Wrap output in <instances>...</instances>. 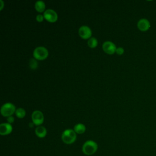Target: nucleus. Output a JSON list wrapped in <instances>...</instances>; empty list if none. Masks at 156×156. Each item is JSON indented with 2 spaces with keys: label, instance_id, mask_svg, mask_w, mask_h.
<instances>
[{
  "label": "nucleus",
  "instance_id": "nucleus-5",
  "mask_svg": "<svg viewBox=\"0 0 156 156\" xmlns=\"http://www.w3.org/2000/svg\"><path fill=\"white\" fill-rule=\"evenodd\" d=\"M32 120L34 124L38 126H40L44 121L43 113L40 110H35L32 114Z\"/></svg>",
  "mask_w": 156,
  "mask_h": 156
},
{
  "label": "nucleus",
  "instance_id": "nucleus-7",
  "mask_svg": "<svg viewBox=\"0 0 156 156\" xmlns=\"http://www.w3.org/2000/svg\"><path fill=\"white\" fill-rule=\"evenodd\" d=\"M102 49L107 54H113L116 52V47L113 42L110 41H106L102 44Z\"/></svg>",
  "mask_w": 156,
  "mask_h": 156
},
{
  "label": "nucleus",
  "instance_id": "nucleus-18",
  "mask_svg": "<svg viewBox=\"0 0 156 156\" xmlns=\"http://www.w3.org/2000/svg\"><path fill=\"white\" fill-rule=\"evenodd\" d=\"M44 18V16L42 15H40V14L37 15V16H36V20L38 22H41L43 20Z\"/></svg>",
  "mask_w": 156,
  "mask_h": 156
},
{
  "label": "nucleus",
  "instance_id": "nucleus-2",
  "mask_svg": "<svg viewBox=\"0 0 156 156\" xmlns=\"http://www.w3.org/2000/svg\"><path fill=\"white\" fill-rule=\"evenodd\" d=\"M76 133L73 129H66L62 134V140L63 143L67 144L73 143L76 140Z\"/></svg>",
  "mask_w": 156,
  "mask_h": 156
},
{
  "label": "nucleus",
  "instance_id": "nucleus-10",
  "mask_svg": "<svg viewBox=\"0 0 156 156\" xmlns=\"http://www.w3.org/2000/svg\"><path fill=\"white\" fill-rule=\"evenodd\" d=\"M12 126L8 122L1 123L0 124V134L1 135H6L10 134L12 132Z\"/></svg>",
  "mask_w": 156,
  "mask_h": 156
},
{
  "label": "nucleus",
  "instance_id": "nucleus-13",
  "mask_svg": "<svg viewBox=\"0 0 156 156\" xmlns=\"http://www.w3.org/2000/svg\"><path fill=\"white\" fill-rule=\"evenodd\" d=\"M35 9L38 12H44L45 3L43 1H37L35 3Z\"/></svg>",
  "mask_w": 156,
  "mask_h": 156
},
{
  "label": "nucleus",
  "instance_id": "nucleus-9",
  "mask_svg": "<svg viewBox=\"0 0 156 156\" xmlns=\"http://www.w3.org/2000/svg\"><path fill=\"white\" fill-rule=\"evenodd\" d=\"M137 27L141 31L145 32L149 29L151 27L150 22L146 18H141L139 20L137 23Z\"/></svg>",
  "mask_w": 156,
  "mask_h": 156
},
{
  "label": "nucleus",
  "instance_id": "nucleus-19",
  "mask_svg": "<svg viewBox=\"0 0 156 156\" xmlns=\"http://www.w3.org/2000/svg\"><path fill=\"white\" fill-rule=\"evenodd\" d=\"M14 120H15V119H14V118H13L12 116H9V117H7V121L8 123H9V124H10L14 122Z\"/></svg>",
  "mask_w": 156,
  "mask_h": 156
},
{
  "label": "nucleus",
  "instance_id": "nucleus-3",
  "mask_svg": "<svg viewBox=\"0 0 156 156\" xmlns=\"http://www.w3.org/2000/svg\"><path fill=\"white\" fill-rule=\"evenodd\" d=\"M33 56L37 60H44L48 56V51L45 47L38 46L34 49L33 51Z\"/></svg>",
  "mask_w": 156,
  "mask_h": 156
},
{
  "label": "nucleus",
  "instance_id": "nucleus-11",
  "mask_svg": "<svg viewBox=\"0 0 156 156\" xmlns=\"http://www.w3.org/2000/svg\"><path fill=\"white\" fill-rule=\"evenodd\" d=\"M35 132L36 135L39 138H44L47 133V130L44 126H38L35 128Z\"/></svg>",
  "mask_w": 156,
  "mask_h": 156
},
{
  "label": "nucleus",
  "instance_id": "nucleus-6",
  "mask_svg": "<svg viewBox=\"0 0 156 156\" xmlns=\"http://www.w3.org/2000/svg\"><path fill=\"white\" fill-rule=\"evenodd\" d=\"M44 18L45 20H46L48 21L51 22V23H53L57 21L58 16L57 13L55 12V11H54L52 9H49L46 10L44 12V14H43Z\"/></svg>",
  "mask_w": 156,
  "mask_h": 156
},
{
  "label": "nucleus",
  "instance_id": "nucleus-8",
  "mask_svg": "<svg viewBox=\"0 0 156 156\" xmlns=\"http://www.w3.org/2000/svg\"><path fill=\"white\" fill-rule=\"evenodd\" d=\"M91 30L87 26H82L79 29V34L80 37L83 39H87L91 38Z\"/></svg>",
  "mask_w": 156,
  "mask_h": 156
},
{
  "label": "nucleus",
  "instance_id": "nucleus-17",
  "mask_svg": "<svg viewBox=\"0 0 156 156\" xmlns=\"http://www.w3.org/2000/svg\"><path fill=\"white\" fill-rule=\"evenodd\" d=\"M124 50L123 48H122V47H118L116 49V52L118 55H122L124 53Z\"/></svg>",
  "mask_w": 156,
  "mask_h": 156
},
{
  "label": "nucleus",
  "instance_id": "nucleus-15",
  "mask_svg": "<svg viewBox=\"0 0 156 156\" xmlns=\"http://www.w3.org/2000/svg\"><path fill=\"white\" fill-rule=\"evenodd\" d=\"M15 115L18 118H23L26 115V111L24 108H18L17 109H16L15 111Z\"/></svg>",
  "mask_w": 156,
  "mask_h": 156
},
{
  "label": "nucleus",
  "instance_id": "nucleus-12",
  "mask_svg": "<svg viewBox=\"0 0 156 156\" xmlns=\"http://www.w3.org/2000/svg\"><path fill=\"white\" fill-rule=\"evenodd\" d=\"M85 126L82 123H78L74 127V132L77 134H82L85 132Z\"/></svg>",
  "mask_w": 156,
  "mask_h": 156
},
{
  "label": "nucleus",
  "instance_id": "nucleus-1",
  "mask_svg": "<svg viewBox=\"0 0 156 156\" xmlns=\"http://www.w3.org/2000/svg\"><path fill=\"white\" fill-rule=\"evenodd\" d=\"M98 144L93 140H88L85 141L82 146V152L86 155H91L94 154L98 150Z\"/></svg>",
  "mask_w": 156,
  "mask_h": 156
},
{
  "label": "nucleus",
  "instance_id": "nucleus-14",
  "mask_svg": "<svg viewBox=\"0 0 156 156\" xmlns=\"http://www.w3.org/2000/svg\"><path fill=\"white\" fill-rule=\"evenodd\" d=\"M87 44L90 48H94L98 45V40L95 37H91L88 39Z\"/></svg>",
  "mask_w": 156,
  "mask_h": 156
},
{
  "label": "nucleus",
  "instance_id": "nucleus-16",
  "mask_svg": "<svg viewBox=\"0 0 156 156\" xmlns=\"http://www.w3.org/2000/svg\"><path fill=\"white\" fill-rule=\"evenodd\" d=\"M29 66L30 68L32 69H37V68L38 67V63H37V60H35V58H32L29 60Z\"/></svg>",
  "mask_w": 156,
  "mask_h": 156
},
{
  "label": "nucleus",
  "instance_id": "nucleus-4",
  "mask_svg": "<svg viewBox=\"0 0 156 156\" xmlns=\"http://www.w3.org/2000/svg\"><path fill=\"white\" fill-rule=\"evenodd\" d=\"M16 107L15 105L10 102H7L3 104L1 108V113L3 116L9 117L15 113Z\"/></svg>",
  "mask_w": 156,
  "mask_h": 156
},
{
  "label": "nucleus",
  "instance_id": "nucleus-20",
  "mask_svg": "<svg viewBox=\"0 0 156 156\" xmlns=\"http://www.w3.org/2000/svg\"><path fill=\"white\" fill-rule=\"evenodd\" d=\"M0 2H1V7H0V10H1L4 7V2L2 0H0Z\"/></svg>",
  "mask_w": 156,
  "mask_h": 156
}]
</instances>
